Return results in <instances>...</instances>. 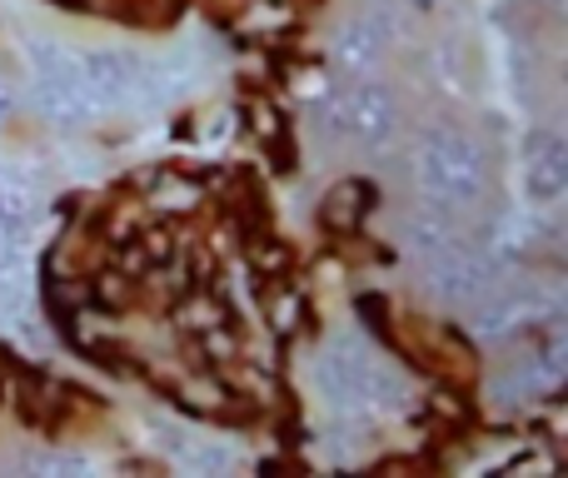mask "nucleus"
Masks as SVG:
<instances>
[{"mask_svg":"<svg viewBox=\"0 0 568 478\" xmlns=\"http://www.w3.org/2000/svg\"><path fill=\"white\" fill-rule=\"evenodd\" d=\"M414 185L429 205L449 215H479L489 200V150L474 130L454 120H434L414 145Z\"/></svg>","mask_w":568,"mask_h":478,"instance_id":"f257e3e1","label":"nucleus"},{"mask_svg":"<svg viewBox=\"0 0 568 478\" xmlns=\"http://www.w3.org/2000/svg\"><path fill=\"white\" fill-rule=\"evenodd\" d=\"M404 125V105L384 75L374 80H344L339 85V140L359 150H389Z\"/></svg>","mask_w":568,"mask_h":478,"instance_id":"f03ea898","label":"nucleus"},{"mask_svg":"<svg viewBox=\"0 0 568 478\" xmlns=\"http://www.w3.org/2000/svg\"><path fill=\"white\" fill-rule=\"evenodd\" d=\"M424 274H429V294L454 314H469L474 304H479L484 294H494V284L504 279L499 264H494L484 250L464 244V235L454 244H444V250L424 264Z\"/></svg>","mask_w":568,"mask_h":478,"instance_id":"7ed1b4c3","label":"nucleus"},{"mask_svg":"<svg viewBox=\"0 0 568 478\" xmlns=\"http://www.w3.org/2000/svg\"><path fill=\"white\" fill-rule=\"evenodd\" d=\"M469 314H474V324H469L474 339L504 344V339H514V334L534 329V324H554L559 299H554L544 284H494V294H484Z\"/></svg>","mask_w":568,"mask_h":478,"instance_id":"20e7f679","label":"nucleus"},{"mask_svg":"<svg viewBox=\"0 0 568 478\" xmlns=\"http://www.w3.org/2000/svg\"><path fill=\"white\" fill-rule=\"evenodd\" d=\"M389 40L379 35V26L369 20V10H359V16H344L339 26L329 30V40H324V60H329L334 75L344 80H374L384 75V65H389Z\"/></svg>","mask_w":568,"mask_h":478,"instance_id":"39448f33","label":"nucleus"},{"mask_svg":"<svg viewBox=\"0 0 568 478\" xmlns=\"http://www.w3.org/2000/svg\"><path fill=\"white\" fill-rule=\"evenodd\" d=\"M568 195V145L554 130H534L524 140V200L534 210H559Z\"/></svg>","mask_w":568,"mask_h":478,"instance_id":"423d86ee","label":"nucleus"},{"mask_svg":"<svg viewBox=\"0 0 568 478\" xmlns=\"http://www.w3.org/2000/svg\"><path fill=\"white\" fill-rule=\"evenodd\" d=\"M459 235H464V230H459V215H449V210H439V205H429V200H424L419 210H409V215H404V225H399V250L424 269V264H429L434 254L444 250V244H454Z\"/></svg>","mask_w":568,"mask_h":478,"instance_id":"0eeeda50","label":"nucleus"},{"mask_svg":"<svg viewBox=\"0 0 568 478\" xmlns=\"http://www.w3.org/2000/svg\"><path fill=\"white\" fill-rule=\"evenodd\" d=\"M30 105H36V115L45 120V125H60V130H80L90 115H95L90 100L80 95L75 80L36 75V70H30Z\"/></svg>","mask_w":568,"mask_h":478,"instance_id":"6e6552de","label":"nucleus"},{"mask_svg":"<svg viewBox=\"0 0 568 478\" xmlns=\"http://www.w3.org/2000/svg\"><path fill=\"white\" fill-rule=\"evenodd\" d=\"M145 205L160 210V215H195L205 205V185L180 175V170H155L145 180Z\"/></svg>","mask_w":568,"mask_h":478,"instance_id":"1a4fd4ad","label":"nucleus"},{"mask_svg":"<svg viewBox=\"0 0 568 478\" xmlns=\"http://www.w3.org/2000/svg\"><path fill=\"white\" fill-rule=\"evenodd\" d=\"M364 205H369V185H364V180H339V185L324 195L320 220H324L329 230H339V235H349V230L359 225Z\"/></svg>","mask_w":568,"mask_h":478,"instance_id":"9d476101","label":"nucleus"},{"mask_svg":"<svg viewBox=\"0 0 568 478\" xmlns=\"http://www.w3.org/2000/svg\"><path fill=\"white\" fill-rule=\"evenodd\" d=\"M175 469H190V474H230V469H235V454H230L220 439H200V434H190L185 449L175 454Z\"/></svg>","mask_w":568,"mask_h":478,"instance_id":"9b49d317","label":"nucleus"},{"mask_svg":"<svg viewBox=\"0 0 568 478\" xmlns=\"http://www.w3.org/2000/svg\"><path fill=\"white\" fill-rule=\"evenodd\" d=\"M26 474H40V478H90L95 474V459L90 454H65V449H40L30 459H20Z\"/></svg>","mask_w":568,"mask_h":478,"instance_id":"f8f14e48","label":"nucleus"},{"mask_svg":"<svg viewBox=\"0 0 568 478\" xmlns=\"http://www.w3.org/2000/svg\"><path fill=\"white\" fill-rule=\"evenodd\" d=\"M265 319H270V329H275V334H294V329H300V319H304L300 294H294V289H270Z\"/></svg>","mask_w":568,"mask_h":478,"instance_id":"ddd939ff","label":"nucleus"},{"mask_svg":"<svg viewBox=\"0 0 568 478\" xmlns=\"http://www.w3.org/2000/svg\"><path fill=\"white\" fill-rule=\"evenodd\" d=\"M180 324H185V329H195V334H210V329H220V324H225V309H220L215 299H195V304H185V309H180Z\"/></svg>","mask_w":568,"mask_h":478,"instance_id":"4468645a","label":"nucleus"},{"mask_svg":"<svg viewBox=\"0 0 568 478\" xmlns=\"http://www.w3.org/2000/svg\"><path fill=\"white\" fill-rule=\"evenodd\" d=\"M180 399H185V404H195V409H225V399H230V394L220 389L215 379H190L185 389H180Z\"/></svg>","mask_w":568,"mask_h":478,"instance_id":"2eb2a0df","label":"nucleus"},{"mask_svg":"<svg viewBox=\"0 0 568 478\" xmlns=\"http://www.w3.org/2000/svg\"><path fill=\"white\" fill-rule=\"evenodd\" d=\"M250 120H255V135L260 140H275L280 135V115L265 105V100H255V105H250Z\"/></svg>","mask_w":568,"mask_h":478,"instance_id":"dca6fc26","label":"nucleus"},{"mask_svg":"<svg viewBox=\"0 0 568 478\" xmlns=\"http://www.w3.org/2000/svg\"><path fill=\"white\" fill-rule=\"evenodd\" d=\"M10 105H16V100H10V85H6V80H0V120L10 115Z\"/></svg>","mask_w":568,"mask_h":478,"instance_id":"f3484780","label":"nucleus"}]
</instances>
